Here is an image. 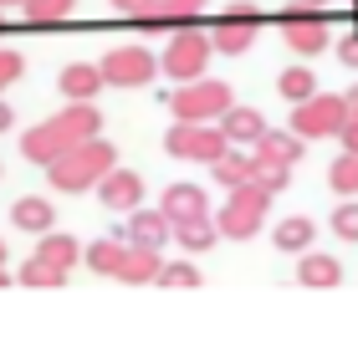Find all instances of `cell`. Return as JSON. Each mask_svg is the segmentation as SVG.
<instances>
[{
  "label": "cell",
  "instance_id": "cell-23",
  "mask_svg": "<svg viewBox=\"0 0 358 337\" xmlns=\"http://www.w3.org/2000/svg\"><path fill=\"white\" fill-rule=\"evenodd\" d=\"M338 276H343V266L333 255H302V266H297L302 286H338Z\"/></svg>",
  "mask_w": 358,
  "mask_h": 337
},
{
  "label": "cell",
  "instance_id": "cell-32",
  "mask_svg": "<svg viewBox=\"0 0 358 337\" xmlns=\"http://www.w3.org/2000/svg\"><path fill=\"white\" fill-rule=\"evenodd\" d=\"M328 179H333V189H338V195H358V153H343V158L333 164V174H328Z\"/></svg>",
  "mask_w": 358,
  "mask_h": 337
},
{
  "label": "cell",
  "instance_id": "cell-15",
  "mask_svg": "<svg viewBox=\"0 0 358 337\" xmlns=\"http://www.w3.org/2000/svg\"><path fill=\"white\" fill-rule=\"evenodd\" d=\"M220 133L231 138V143H251V149H256L262 133H266V118H262L256 107H236V103H231V107L220 112Z\"/></svg>",
  "mask_w": 358,
  "mask_h": 337
},
{
  "label": "cell",
  "instance_id": "cell-27",
  "mask_svg": "<svg viewBox=\"0 0 358 337\" xmlns=\"http://www.w3.org/2000/svg\"><path fill=\"white\" fill-rule=\"evenodd\" d=\"M251 179L266 189V195H282V189L292 184V164H282V158H262L256 153V169H251Z\"/></svg>",
  "mask_w": 358,
  "mask_h": 337
},
{
  "label": "cell",
  "instance_id": "cell-13",
  "mask_svg": "<svg viewBox=\"0 0 358 337\" xmlns=\"http://www.w3.org/2000/svg\"><path fill=\"white\" fill-rule=\"evenodd\" d=\"M159 210L169 215V225L210 220V210H205V189H200V184H169V189H164V204H159Z\"/></svg>",
  "mask_w": 358,
  "mask_h": 337
},
{
  "label": "cell",
  "instance_id": "cell-6",
  "mask_svg": "<svg viewBox=\"0 0 358 337\" xmlns=\"http://www.w3.org/2000/svg\"><path fill=\"white\" fill-rule=\"evenodd\" d=\"M97 72H103L108 87H149L159 77V57L149 46H113V52L97 61Z\"/></svg>",
  "mask_w": 358,
  "mask_h": 337
},
{
  "label": "cell",
  "instance_id": "cell-20",
  "mask_svg": "<svg viewBox=\"0 0 358 337\" xmlns=\"http://www.w3.org/2000/svg\"><path fill=\"white\" fill-rule=\"evenodd\" d=\"M36 255H41V261H52V266H62V271H72L77 261H83V240L46 230V235H41V246H36Z\"/></svg>",
  "mask_w": 358,
  "mask_h": 337
},
{
  "label": "cell",
  "instance_id": "cell-36",
  "mask_svg": "<svg viewBox=\"0 0 358 337\" xmlns=\"http://www.w3.org/2000/svg\"><path fill=\"white\" fill-rule=\"evenodd\" d=\"M338 57H343V61H348V67H358V31H353V36H348L343 46H338Z\"/></svg>",
  "mask_w": 358,
  "mask_h": 337
},
{
  "label": "cell",
  "instance_id": "cell-31",
  "mask_svg": "<svg viewBox=\"0 0 358 337\" xmlns=\"http://www.w3.org/2000/svg\"><path fill=\"white\" fill-rule=\"evenodd\" d=\"M113 10L128 15L134 26H154L159 31V10H164V0H113Z\"/></svg>",
  "mask_w": 358,
  "mask_h": 337
},
{
  "label": "cell",
  "instance_id": "cell-2",
  "mask_svg": "<svg viewBox=\"0 0 358 337\" xmlns=\"http://www.w3.org/2000/svg\"><path fill=\"white\" fill-rule=\"evenodd\" d=\"M118 164V149L113 143H103V133L77 143V149H67L62 158H52L46 164V179H52V189H62V195H83V189H97V179Z\"/></svg>",
  "mask_w": 358,
  "mask_h": 337
},
{
  "label": "cell",
  "instance_id": "cell-11",
  "mask_svg": "<svg viewBox=\"0 0 358 337\" xmlns=\"http://www.w3.org/2000/svg\"><path fill=\"white\" fill-rule=\"evenodd\" d=\"M97 200H103L108 210H138V200H143V174L113 164L103 179H97Z\"/></svg>",
  "mask_w": 358,
  "mask_h": 337
},
{
  "label": "cell",
  "instance_id": "cell-43",
  "mask_svg": "<svg viewBox=\"0 0 358 337\" xmlns=\"http://www.w3.org/2000/svg\"><path fill=\"white\" fill-rule=\"evenodd\" d=\"M307 6H328V0H307Z\"/></svg>",
  "mask_w": 358,
  "mask_h": 337
},
{
  "label": "cell",
  "instance_id": "cell-1",
  "mask_svg": "<svg viewBox=\"0 0 358 337\" xmlns=\"http://www.w3.org/2000/svg\"><path fill=\"white\" fill-rule=\"evenodd\" d=\"M97 133H103V112H97L92 103H67L57 118H46V123H36V128L21 133V158L52 164V158H62L67 149H77V143H87Z\"/></svg>",
  "mask_w": 358,
  "mask_h": 337
},
{
  "label": "cell",
  "instance_id": "cell-3",
  "mask_svg": "<svg viewBox=\"0 0 358 337\" xmlns=\"http://www.w3.org/2000/svg\"><path fill=\"white\" fill-rule=\"evenodd\" d=\"M266 204H271V195H266L256 179L236 184L231 200H225V210L215 215V230H220L225 240H251L256 230H262V220H266Z\"/></svg>",
  "mask_w": 358,
  "mask_h": 337
},
{
  "label": "cell",
  "instance_id": "cell-12",
  "mask_svg": "<svg viewBox=\"0 0 358 337\" xmlns=\"http://www.w3.org/2000/svg\"><path fill=\"white\" fill-rule=\"evenodd\" d=\"M123 240H128V246H149V250H159L164 240H174V225H169L164 210H128V230H123Z\"/></svg>",
  "mask_w": 358,
  "mask_h": 337
},
{
  "label": "cell",
  "instance_id": "cell-5",
  "mask_svg": "<svg viewBox=\"0 0 358 337\" xmlns=\"http://www.w3.org/2000/svg\"><path fill=\"white\" fill-rule=\"evenodd\" d=\"M210 57H215V46H210V36L200 26H189V31H174V41L164 46V77H174V82H194V77H205L210 67Z\"/></svg>",
  "mask_w": 358,
  "mask_h": 337
},
{
  "label": "cell",
  "instance_id": "cell-34",
  "mask_svg": "<svg viewBox=\"0 0 358 337\" xmlns=\"http://www.w3.org/2000/svg\"><path fill=\"white\" fill-rule=\"evenodd\" d=\"M21 72H26V57H21V52H10V46H0V92H6Z\"/></svg>",
  "mask_w": 358,
  "mask_h": 337
},
{
  "label": "cell",
  "instance_id": "cell-35",
  "mask_svg": "<svg viewBox=\"0 0 358 337\" xmlns=\"http://www.w3.org/2000/svg\"><path fill=\"white\" fill-rule=\"evenodd\" d=\"M338 138H343V153H358V118L348 112V123L338 128Z\"/></svg>",
  "mask_w": 358,
  "mask_h": 337
},
{
  "label": "cell",
  "instance_id": "cell-21",
  "mask_svg": "<svg viewBox=\"0 0 358 337\" xmlns=\"http://www.w3.org/2000/svg\"><path fill=\"white\" fill-rule=\"evenodd\" d=\"M72 10H77V0H21V15L31 26H62V21H72Z\"/></svg>",
  "mask_w": 358,
  "mask_h": 337
},
{
  "label": "cell",
  "instance_id": "cell-4",
  "mask_svg": "<svg viewBox=\"0 0 358 337\" xmlns=\"http://www.w3.org/2000/svg\"><path fill=\"white\" fill-rule=\"evenodd\" d=\"M231 107V87L215 82V77H194V82H179L169 92V112L174 123H210Z\"/></svg>",
  "mask_w": 358,
  "mask_h": 337
},
{
  "label": "cell",
  "instance_id": "cell-44",
  "mask_svg": "<svg viewBox=\"0 0 358 337\" xmlns=\"http://www.w3.org/2000/svg\"><path fill=\"white\" fill-rule=\"evenodd\" d=\"M0 15H6V6H0Z\"/></svg>",
  "mask_w": 358,
  "mask_h": 337
},
{
  "label": "cell",
  "instance_id": "cell-19",
  "mask_svg": "<svg viewBox=\"0 0 358 337\" xmlns=\"http://www.w3.org/2000/svg\"><path fill=\"white\" fill-rule=\"evenodd\" d=\"M220 240L215 230V220H189V225H174V246L185 250V255H205L210 246Z\"/></svg>",
  "mask_w": 358,
  "mask_h": 337
},
{
  "label": "cell",
  "instance_id": "cell-9",
  "mask_svg": "<svg viewBox=\"0 0 358 337\" xmlns=\"http://www.w3.org/2000/svg\"><path fill=\"white\" fill-rule=\"evenodd\" d=\"M256 31H262V10L241 0V6H231L225 15H215V21H210V46H215V52H225V57H241V52L256 41Z\"/></svg>",
  "mask_w": 358,
  "mask_h": 337
},
{
  "label": "cell",
  "instance_id": "cell-18",
  "mask_svg": "<svg viewBox=\"0 0 358 337\" xmlns=\"http://www.w3.org/2000/svg\"><path fill=\"white\" fill-rule=\"evenodd\" d=\"M251 169H256V153H236V149H225L215 164H210V174H215V184H220V189L246 184V179H251Z\"/></svg>",
  "mask_w": 358,
  "mask_h": 337
},
{
  "label": "cell",
  "instance_id": "cell-40",
  "mask_svg": "<svg viewBox=\"0 0 358 337\" xmlns=\"http://www.w3.org/2000/svg\"><path fill=\"white\" fill-rule=\"evenodd\" d=\"M353 31H358V0H353Z\"/></svg>",
  "mask_w": 358,
  "mask_h": 337
},
{
  "label": "cell",
  "instance_id": "cell-37",
  "mask_svg": "<svg viewBox=\"0 0 358 337\" xmlns=\"http://www.w3.org/2000/svg\"><path fill=\"white\" fill-rule=\"evenodd\" d=\"M10 118H15V112H10L6 103H0V133H6V128H10Z\"/></svg>",
  "mask_w": 358,
  "mask_h": 337
},
{
  "label": "cell",
  "instance_id": "cell-22",
  "mask_svg": "<svg viewBox=\"0 0 358 337\" xmlns=\"http://www.w3.org/2000/svg\"><path fill=\"white\" fill-rule=\"evenodd\" d=\"M205 6H210V0H164L159 26H164V31H189V26H200Z\"/></svg>",
  "mask_w": 358,
  "mask_h": 337
},
{
  "label": "cell",
  "instance_id": "cell-24",
  "mask_svg": "<svg viewBox=\"0 0 358 337\" xmlns=\"http://www.w3.org/2000/svg\"><path fill=\"white\" fill-rule=\"evenodd\" d=\"M123 246H128V240H123V235H113V240H92V246H87V266L97 271V276H118V261H123Z\"/></svg>",
  "mask_w": 358,
  "mask_h": 337
},
{
  "label": "cell",
  "instance_id": "cell-16",
  "mask_svg": "<svg viewBox=\"0 0 358 337\" xmlns=\"http://www.w3.org/2000/svg\"><path fill=\"white\" fill-rule=\"evenodd\" d=\"M10 220H15V230H26V235H46V230H52V220H57V210H52V200L26 195V200H15Z\"/></svg>",
  "mask_w": 358,
  "mask_h": 337
},
{
  "label": "cell",
  "instance_id": "cell-29",
  "mask_svg": "<svg viewBox=\"0 0 358 337\" xmlns=\"http://www.w3.org/2000/svg\"><path fill=\"white\" fill-rule=\"evenodd\" d=\"M15 281H21V286H67V271L52 266V261H41V255H31Z\"/></svg>",
  "mask_w": 358,
  "mask_h": 337
},
{
  "label": "cell",
  "instance_id": "cell-33",
  "mask_svg": "<svg viewBox=\"0 0 358 337\" xmlns=\"http://www.w3.org/2000/svg\"><path fill=\"white\" fill-rule=\"evenodd\" d=\"M333 230L343 240H358V200H348V204H338V210H333Z\"/></svg>",
  "mask_w": 358,
  "mask_h": 337
},
{
  "label": "cell",
  "instance_id": "cell-38",
  "mask_svg": "<svg viewBox=\"0 0 358 337\" xmlns=\"http://www.w3.org/2000/svg\"><path fill=\"white\" fill-rule=\"evenodd\" d=\"M343 103H348V112H353V118H358V87L348 92V98H343Z\"/></svg>",
  "mask_w": 358,
  "mask_h": 337
},
{
  "label": "cell",
  "instance_id": "cell-8",
  "mask_svg": "<svg viewBox=\"0 0 358 337\" xmlns=\"http://www.w3.org/2000/svg\"><path fill=\"white\" fill-rule=\"evenodd\" d=\"M328 21H333V10H322V6H307V0L287 6V10H282L287 46H292V52H302V57L322 52V46H328Z\"/></svg>",
  "mask_w": 358,
  "mask_h": 337
},
{
  "label": "cell",
  "instance_id": "cell-41",
  "mask_svg": "<svg viewBox=\"0 0 358 337\" xmlns=\"http://www.w3.org/2000/svg\"><path fill=\"white\" fill-rule=\"evenodd\" d=\"M0 266H6V240H0Z\"/></svg>",
  "mask_w": 358,
  "mask_h": 337
},
{
  "label": "cell",
  "instance_id": "cell-39",
  "mask_svg": "<svg viewBox=\"0 0 358 337\" xmlns=\"http://www.w3.org/2000/svg\"><path fill=\"white\" fill-rule=\"evenodd\" d=\"M0 286H15V281H10V276H6V266H0Z\"/></svg>",
  "mask_w": 358,
  "mask_h": 337
},
{
  "label": "cell",
  "instance_id": "cell-28",
  "mask_svg": "<svg viewBox=\"0 0 358 337\" xmlns=\"http://www.w3.org/2000/svg\"><path fill=\"white\" fill-rule=\"evenodd\" d=\"M276 92H282V98L297 107V103H307V98L317 92V77L307 72V67H287V72H282V82H276Z\"/></svg>",
  "mask_w": 358,
  "mask_h": 337
},
{
  "label": "cell",
  "instance_id": "cell-7",
  "mask_svg": "<svg viewBox=\"0 0 358 337\" xmlns=\"http://www.w3.org/2000/svg\"><path fill=\"white\" fill-rule=\"evenodd\" d=\"M164 149L174 158H189V164H215V158L231 149V138L220 133V123L215 128H210V123H174L169 138H164Z\"/></svg>",
  "mask_w": 358,
  "mask_h": 337
},
{
  "label": "cell",
  "instance_id": "cell-17",
  "mask_svg": "<svg viewBox=\"0 0 358 337\" xmlns=\"http://www.w3.org/2000/svg\"><path fill=\"white\" fill-rule=\"evenodd\" d=\"M159 250L149 246H123V261H118V276L113 281H159Z\"/></svg>",
  "mask_w": 358,
  "mask_h": 337
},
{
  "label": "cell",
  "instance_id": "cell-42",
  "mask_svg": "<svg viewBox=\"0 0 358 337\" xmlns=\"http://www.w3.org/2000/svg\"><path fill=\"white\" fill-rule=\"evenodd\" d=\"M0 6H21V0H0Z\"/></svg>",
  "mask_w": 358,
  "mask_h": 337
},
{
  "label": "cell",
  "instance_id": "cell-25",
  "mask_svg": "<svg viewBox=\"0 0 358 337\" xmlns=\"http://www.w3.org/2000/svg\"><path fill=\"white\" fill-rule=\"evenodd\" d=\"M302 143H307V138H297V133H271V128H266L262 143H256V153H262V158H282V164H297V158H302Z\"/></svg>",
  "mask_w": 358,
  "mask_h": 337
},
{
  "label": "cell",
  "instance_id": "cell-26",
  "mask_svg": "<svg viewBox=\"0 0 358 337\" xmlns=\"http://www.w3.org/2000/svg\"><path fill=\"white\" fill-rule=\"evenodd\" d=\"M317 235V225L307 220V215H292L276 225V250H307V240Z\"/></svg>",
  "mask_w": 358,
  "mask_h": 337
},
{
  "label": "cell",
  "instance_id": "cell-10",
  "mask_svg": "<svg viewBox=\"0 0 358 337\" xmlns=\"http://www.w3.org/2000/svg\"><path fill=\"white\" fill-rule=\"evenodd\" d=\"M343 123H348V103L343 98H322V92H313V98L297 103V112H292V133L297 138H328Z\"/></svg>",
  "mask_w": 358,
  "mask_h": 337
},
{
  "label": "cell",
  "instance_id": "cell-30",
  "mask_svg": "<svg viewBox=\"0 0 358 337\" xmlns=\"http://www.w3.org/2000/svg\"><path fill=\"white\" fill-rule=\"evenodd\" d=\"M200 266L194 261H164L159 266V286H179V292H189V286H200Z\"/></svg>",
  "mask_w": 358,
  "mask_h": 337
},
{
  "label": "cell",
  "instance_id": "cell-14",
  "mask_svg": "<svg viewBox=\"0 0 358 337\" xmlns=\"http://www.w3.org/2000/svg\"><path fill=\"white\" fill-rule=\"evenodd\" d=\"M62 98L67 103H92L97 92H103L108 82H103V72H97V61H72V67H62Z\"/></svg>",
  "mask_w": 358,
  "mask_h": 337
}]
</instances>
